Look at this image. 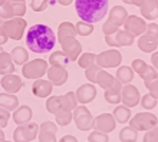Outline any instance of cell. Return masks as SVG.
I'll return each mask as SVG.
<instances>
[{"label":"cell","instance_id":"836d02e7","mask_svg":"<svg viewBox=\"0 0 158 142\" xmlns=\"http://www.w3.org/2000/svg\"><path fill=\"white\" fill-rule=\"evenodd\" d=\"M119 139L122 142H135L138 139L137 129H134L132 126L124 128V129L119 132Z\"/></svg>","mask_w":158,"mask_h":142},{"label":"cell","instance_id":"ee69618b","mask_svg":"<svg viewBox=\"0 0 158 142\" xmlns=\"http://www.w3.org/2000/svg\"><path fill=\"white\" fill-rule=\"evenodd\" d=\"M49 4H50V0H32V10L43 12Z\"/></svg>","mask_w":158,"mask_h":142},{"label":"cell","instance_id":"9a60e30c","mask_svg":"<svg viewBox=\"0 0 158 142\" xmlns=\"http://www.w3.org/2000/svg\"><path fill=\"white\" fill-rule=\"evenodd\" d=\"M68 71L65 66H56V65H52V66L48 69V78L55 86H62L63 83H66L68 80Z\"/></svg>","mask_w":158,"mask_h":142},{"label":"cell","instance_id":"4fadbf2b","mask_svg":"<svg viewBox=\"0 0 158 142\" xmlns=\"http://www.w3.org/2000/svg\"><path fill=\"white\" fill-rule=\"evenodd\" d=\"M115 124H117V119L114 116V113H102L99 116L95 118V124H94V128L101 132H105V134H108V132H112L115 129Z\"/></svg>","mask_w":158,"mask_h":142},{"label":"cell","instance_id":"d6a6232c","mask_svg":"<svg viewBox=\"0 0 158 142\" xmlns=\"http://www.w3.org/2000/svg\"><path fill=\"white\" fill-rule=\"evenodd\" d=\"M134 78V69L129 66H121L117 71V79H119L122 83H129Z\"/></svg>","mask_w":158,"mask_h":142},{"label":"cell","instance_id":"4dcf8cb0","mask_svg":"<svg viewBox=\"0 0 158 142\" xmlns=\"http://www.w3.org/2000/svg\"><path fill=\"white\" fill-rule=\"evenodd\" d=\"M114 116L117 119V122L119 124H125V122L129 121V116H131V111H129L128 106L125 105H119L114 109Z\"/></svg>","mask_w":158,"mask_h":142},{"label":"cell","instance_id":"1f68e13d","mask_svg":"<svg viewBox=\"0 0 158 142\" xmlns=\"http://www.w3.org/2000/svg\"><path fill=\"white\" fill-rule=\"evenodd\" d=\"M115 38H117V42L119 46H131L134 42V34L129 33L128 30H118L117 34H115Z\"/></svg>","mask_w":158,"mask_h":142},{"label":"cell","instance_id":"83f0119b","mask_svg":"<svg viewBox=\"0 0 158 142\" xmlns=\"http://www.w3.org/2000/svg\"><path fill=\"white\" fill-rule=\"evenodd\" d=\"M68 62H71V59L68 58V55L63 50H58L49 56V63L50 65H56V66H66Z\"/></svg>","mask_w":158,"mask_h":142},{"label":"cell","instance_id":"3957f363","mask_svg":"<svg viewBox=\"0 0 158 142\" xmlns=\"http://www.w3.org/2000/svg\"><path fill=\"white\" fill-rule=\"evenodd\" d=\"M75 9L83 22L96 23L108 13V0H76Z\"/></svg>","mask_w":158,"mask_h":142},{"label":"cell","instance_id":"7c38bea8","mask_svg":"<svg viewBox=\"0 0 158 142\" xmlns=\"http://www.w3.org/2000/svg\"><path fill=\"white\" fill-rule=\"evenodd\" d=\"M121 95H122V103L128 108H134L137 106L138 102H139V91H138L134 85L127 83L125 86H122V91H121Z\"/></svg>","mask_w":158,"mask_h":142},{"label":"cell","instance_id":"ffe728a7","mask_svg":"<svg viewBox=\"0 0 158 142\" xmlns=\"http://www.w3.org/2000/svg\"><path fill=\"white\" fill-rule=\"evenodd\" d=\"M52 88H53V83L50 80L36 79V82H33V86H32V92L38 98H48L52 93Z\"/></svg>","mask_w":158,"mask_h":142},{"label":"cell","instance_id":"603a6c76","mask_svg":"<svg viewBox=\"0 0 158 142\" xmlns=\"http://www.w3.org/2000/svg\"><path fill=\"white\" fill-rule=\"evenodd\" d=\"M127 19H128V12H127L122 6H115V7H112V10L108 13V20L115 23V25H118L119 27L124 25Z\"/></svg>","mask_w":158,"mask_h":142},{"label":"cell","instance_id":"484cf974","mask_svg":"<svg viewBox=\"0 0 158 142\" xmlns=\"http://www.w3.org/2000/svg\"><path fill=\"white\" fill-rule=\"evenodd\" d=\"M115 79L117 78H114L112 75H109L108 72H105L101 69L99 73H98V76H96V83L99 85L102 89H109V88H112V85L115 83Z\"/></svg>","mask_w":158,"mask_h":142},{"label":"cell","instance_id":"d590c367","mask_svg":"<svg viewBox=\"0 0 158 142\" xmlns=\"http://www.w3.org/2000/svg\"><path fill=\"white\" fill-rule=\"evenodd\" d=\"M96 63V55L95 53H83L81 55V58L78 59V65L82 69H88L89 66Z\"/></svg>","mask_w":158,"mask_h":142},{"label":"cell","instance_id":"e575fe53","mask_svg":"<svg viewBox=\"0 0 158 142\" xmlns=\"http://www.w3.org/2000/svg\"><path fill=\"white\" fill-rule=\"evenodd\" d=\"M62 103L65 109H73L78 106V99H76V93L75 92H68L66 95H62Z\"/></svg>","mask_w":158,"mask_h":142},{"label":"cell","instance_id":"681fc988","mask_svg":"<svg viewBox=\"0 0 158 142\" xmlns=\"http://www.w3.org/2000/svg\"><path fill=\"white\" fill-rule=\"evenodd\" d=\"M59 141L60 142H76L78 139H76L73 135H65V136H63L62 139H59Z\"/></svg>","mask_w":158,"mask_h":142},{"label":"cell","instance_id":"680465c9","mask_svg":"<svg viewBox=\"0 0 158 142\" xmlns=\"http://www.w3.org/2000/svg\"><path fill=\"white\" fill-rule=\"evenodd\" d=\"M4 2H7V0H2V3H4Z\"/></svg>","mask_w":158,"mask_h":142},{"label":"cell","instance_id":"7dc6e473","mask_svg":"<svg viewBox=\"0 0 158 142\" xmlns=\"http://www.w3.org/2000/svg\"><path fill=\"white\" fill-rule=\"evenodd\" d=\"M148 91H150V93L152 96H155V98H157L158 99V79H155V80H152V82H151L150 83V86H148Z\"/></svg>","mask_w":158,"mask_h":142},{"label":"cell","instance_id":"f907efd6","mask_svg":"<svg viewBox=\"0 0 158 142\" xmlns=\"http://www.w3.org/2000/svg\"><path fill=\"white\" fill-rule=\"evenodd\" d=\"M151 60H152V66H154L155 69L158 71V52L152 53V58H151Z\"/></svg>","mask_w":158,"mask_h":142},{"label":"cell","instance_id":"9f6ffc18","mask_svg":"<svg viewBox=\"0 0 158 142\" xmlns=\"http://www.w3.org/2000/svg\"><path fill=\"white\" fill-rule=\"evenodd\" d=\"M12 2H17V3H25V0H12Z\"/></svg>","mask_w":158,"mask_h":142},{"label":"cell","instance_id":"60d3db41","mask_svg":"<svg viewBox=\"0 0 158 142\" xmlns=\"http://www.w3.org/2000/svg\"><path fill=\"white\" fill-rule=\"evenodd\" d=\"M141 105L144 106V109H154L155 105H157V98L155 96H152L151 93H147L145 96H142L141 99Z\"/></svg>","mask_w":158,"mask_h":142},{"label":"cell","instance_id":"f5cc1de1","mask_svg":"<svg viewBox=\"0 0 158 142\" xmlns=\"http://www.w3.org/2000/svg\"><path fill=\"white\" fill-rule=\"evenodd\" d=\"M144 2H145V0H131V4H135L138 7H141L142 4H144Z\"/></svg>","mask_w":158,"mask_h":142},{"label":"cell","instance_id":"6f0895ef","mask_svg":"<svg viewBox=\"0 0 158 142\" xmlns=\"http://www.w3.org/2000/svg\"><path fill=\"white\" fill-rule=\"evenodd\" d=\"M124 3H127V4H131V0H122Z\"/></svg>","mask_w":158,"mask_h":142},{"label":"cell","instance_id":"e0dca14e","mask_svg":"<svg viewBox=\"0 0 158 142\" xmlns=\"http://www.w3.org/2000/svg\"><path fill=\"white\" fill-rule=\"evenodd\" d=\"M56 132H58V124L46 121L40 125L38 138H39V141H42V142L55 141V139H56Z\"/></svg>","mask_w":158,"mask_h":142},{"label":"cell","instance_id":"d4e9b609","mask_svg":"<svg viewBox=\"0 0 158 142\" xmlns=\"http://www.w3.org/2000/svg\"><path fill=\"white\" fill-rule=\"evenodd\" d=\"M0 103H2V108H6L9 111H16L19 108V99H17L16 95L13 93H7L4 92L0 96Z\"/></svg>","mask_w":158,"mask_h":142},{"label":"cell","instance_id":"db71d44e","mask_svg":"<svg viewBox=\"0 0 158 142\" xmlns=\"http://www.w3.org/2000/svg\"><path fill=\"white\" fill-rule=\"evenodd\" d=\"M59 4H62V6H69V4L73 2V0H56Z\"/></svg>","mask_w":158,"mask_h":142},{"label":"cell","instance_id":"7bdbcfd3","mask_svg":"<svg viewBox=\"0 0 158 142\" xmlns=\"http://www.w3.org/2000/svg\"><path fill=\"white\" fill-rule=\"evenodd\" d=\"M118 30H119V26L115 25V23H112V22H109V20H106L104 23V26H102V32H104L105 36H106V34L117 33Z\"/></svg>","mask_w":158,"mask_h":142},{"label":"cell","instance_id":"11a10c76","mask_svg":"<svg viewBox=\"0 0 158 142\" xmlns=\"http://www.w3.org/2000/svg\"><path fill=\"white\" fill-rule=\"evenodd\" d=\"M0 141H4V132H3V128H2V132H0Z\"/></svg>","mask_w":158,"mask_h":142},{"label":"cell","instance_id":"bcb514c9","mask_svg":"<svg viewBox=\"0 0 158 142\" xmlns=\"http://www.w3.org/2000/svg\"><path fill=\"white\" fill-rule=\"evenodd\" d=\"M0 116H2L0 126H2V128H6V125H7V122H9V116H10V111L6 109V108H2V111H0Z\"/></svg>","mask_w":158,"mask_h":142},{"label":"cell","instance_id":"9c48e42d","mask_svg":"<svg viewBox=\"0 0 158 142\" xmlns=\"http://www.w3.org/2000/svg\"><path fill=\"white\" fill-rule=\"evenodd\" d=\"M39 129H40V126L38 124H35V122H29L26 125H19V128H16L15 134H13V141H35L36 136L39 135Z\"/></svg>","mask_w":158,"mask_h":142},{"label":"cell","instance_id":"f35d334b","mask_svg":"<svg viewBox=\"0 0 158 142\" xmlns=\"http://www.w3.org/2000/svg\"><path fill=\"white\" fill-rule=\"evenodd\" d=\"M102 69V67L99 66V65H92V66H89L85 71V76H86V79L89 80V82H96V76H98V73H99V71Z\"/></svg>","mask_w":158,"mask_h":142},{"label":"cell","instance_id":"f546056e","mask_svg":"<svg viewBox=\"0 0 158 142\" xmlns=\"http://www.w3.org/2000/svg\"><path fill=\"white\" fill-rule=\"evenodd\" d=\"M55 118H56V124L59 126H66L73 119V111H71V109H62V111H59L55 115Z\"/></svg>","mask_w":158,"mask_h":142},{"label":"cell","instance_id":"44dd1931","mask_svg":"<svg viewBox=\"0 0 158 142\" xmlns=\"http://www.w3.org/2000/svg\"><path fill=\"white\" fill-rule=\"evenodd\" d=\"M32 116H33L32 109L27 105H22L20 108H17L13 113V121H15L16 125H26V124L30 122Z\"/></svg>","mask_w":158,"mask_h":142},{"label":"cell","instance_id":"d6986e66","mask_svg":"<svg viewBox=\"0 0 158 142\" xmlns=\"http://www.w3.org/2000/svg\"><path fill=\"white\" fill-rule=\"evenodd\" d=\"M122 82L119 79H115V83L112 85V88H109L105 91V100L111 105H118L119 102H122V95H121V91H122Z\"/></svg>","mask_w":158,"mask_h":142},{"label":"cell","instance_id":"2e32d148","mask_svg":"<svg viewBox=\"0 0 158 142\" xmlns=\"http://www.w3.org/2000/svg\"><path fill=\"white\" fill-rule=\"evenodd\" d=\"M23 88V82L19 76L13 75H3L2 76V89L7 93H16Z\"/></svg>","mask_w":158,"mask_h":142},{"label":"cell","instance_id":"8992f818","mask_svg":"<svg viewBox=\"0 0 158 142\" xmlns=\"http://www.w3.org/2000/svg\"><path fill=\"white\" fill-rule=\"evenodd\" d=\"M26 20L22 17H13L9 20H3L2 22V27L6 30V33L10 39L13 40H20L23 38V33L26 30Z\"/></svg>","mask_w":158,"mask_h":142},{"label":"cell","instance_id":"f1b7e54d","mask_svg":"<svg viewBox=\"0 0 158 142\" xmlns=\"http://www.w3.org/2000/svg\"><path fill=\"white\" fill-rule=\"evenodd\" d=\"M10 55H12V58H13V60H15L16 65H25V63H27L29 53H27V50H26L25 47L16 46L12 50V53Z\"/></svg>","mask_w":158,"mask_h":142},{"label":"cell","instance_id":"30bf717a","mask_svg":"<svg viewBox=\"0 0 158 142\" xmlns=\"http://www.w3.org/2000/svg\"><path fill=\"white\" fill-rule=\"evenodd\" d=\"M121 60H122V56L115 49L105 50L96 55V65H99L101 67H117L119 66Z\"/></svg>","mask_w":158,"mask_h":142},{"label":"cell","instance_id":"ac0fdd59","mask_svg":"<svg viewBox=\"0 0 158 142\" xmlns=\"http://www.w3.org/2000/svg\"><path fill=\"white\" fill-rule=\"evenodd\" d=\"M76 99H78L79 103H89L92 100L95 99L96 96V89L92 83H85L82 86H79L78 91H76Z\"/></svg>","mask_w":158,"mask_h":142},{"label":"cell","instance_id":"52a82bcc","mask_svg":"<svg viewBox=\"0 0 158 142\" xmlns=\"http://www.w3.org/2000/svg\"><path fill=\"white\" fill-rule=\"evenodd\" d=\"M73 121H75L76 128L81 131H89L91 128H94V124H95L94 116L88 111L86 106H83V105L76 106L73 109Z\"/></svg>","mask_w":158,"mask_h":142},{"label":"cell","instance_id":"ab89813d","mask_svg":"<svg viewBox=\"0 0 158 142\" xmlns=\"http://www.w3.org/2000/svg\"><path fill=\"white\" fill-rule=\"evenodd\" d=\"M135 71V73H138L139 76H142L145 73V71L148 69V65H147L142 59H134L132 60V66H131Z\"/></svg>","mask_w":158,"mask_h":142},{"label":"cell","instance_id":"5b68a950","mask_svg":"<svg viewBox=\"0 0 158 142\" xmlns=\"http://www.w3.org/2000/svg\"><path fill=\"white\" fill-rule=\"evenodd\" d=\"M48 62L43 59H33L23 65L22 73L27 79H40L42 76L48 73Z\"/></svg>","mask_w":158,"mask_h":142},{"label":"cell","instance_id":"7402d4cb","mask_svg":"<svg viewBox=\"0 0 158 142\" xmlns=\"http://www.w3.org/2000/svg\"><path fill=\"white\" fill-rule=\"evenodd\" d=\"M139 9L142 16L148 20H154L158 17V0H145Z\"/></svg>","mask_w":158,"mask_h":142},{"label":"cell","instance_id":"c3c4849f","mask_svg":"<svg viewBox=\"0 0 158 142\" xmlns=\"http://www.w3.org/2000/svg\"><path fill=\"white\" fill-rule=\"evenodd\" d=\"M105 42L111 47H119V45H118V42H117V38H115L114 34H106V36H105Z\"/></svg>","mask_w":158,"mask_h":142},{"label":"cell","instance_id":"ba28073f","mask_svg":"<svg viewBox=\"0 0 158 142\" xmlns=\"http://www.w3.org/2000/svg\"><path fill=\"white\" fill-rule=\"evenodd\" d=\"M157 124H158L157 116L148 112L137 113L129 121V126H132L134 129H137V131H150L152 128H155Z\"/></svg>","mask_w":158,"mask_h":142},{"label":"cell","instance_id":"f6af8a7d","mask_svg":"<svg viewBox=\"0 0 158 142\" xmlns=\"http://www.w3.org/2000/svg\"><path fill=\"white\" fill-rule=\"evenodd\" d=\"M144 141H158V126L152 128V129L147 131L145 136H144Z\"/></svg>","mask_w":158,"mask_h":142},{"label":"cell","instance_id":"6da1fadb","mask_svg":"<svg viewBox=\"0 0 158 142\" xmlns=\"http://www.w3.org/2000/svg\"><path fill=\"white\" fill-rule=\"evenodd\" d=\"M55 32L46 25H35L26 33V46L35 53H48L55 47Z\"/></svg>","mask_w":158,"mask_h":142},{"label":"cell","instance_id":"277c9868","mask_svg":"<svg viewBox=\"0 0 158 142\" xmlns=\"http://www.w3.org/2000/svg\"><path fill=\"white\" fill-rule=\"evenodd\" d=\"M158 46V25L151 23L147 26V32L139 36L138 39V47L145 52V53H151L154 52Z\"/></svg>","mask_w":158,"mask_h":142},{"label":"cell","instance_id":"4316f807","mask_svg":"<svg viewBox=\"0 0 158 142\" xmlns=\"http://www.w3.org/2000/svg\"><path fill=\"white\" fill-rule=\"evenodd\" d=\"M46 109H48V112L53 113V115H56L59 111L65 109L62 103V96H50V98H48V100H46Z\"/></svg>","mask_w":158,"mask_h":142},{"label":"cell","instance_id":"cb8c5ba5","mask_svg":"<svg viewBox=\"0 0 158 142\" xmlns=\"http://www.w3.org/2000/svg\"><path fill=\"white\" fill-rule=\"evenodd\" d=\"M0 69H2V75H10L15 72V60H13L12 55L2 50L0 53Z\"/></svg>","mask_w":158,"mask_h":142},{"label":"cell","instance_id":"5bb4252c","mask_svg":"<svg viewBox=\"0 0 158 142\" xmlns=\"http://www.w3.org/2000/svg\"><path fill=\"white\" fill-rule=\"evenodd\" d=\"M147 26L145 22L142 20L141 17L138 16H128V19L124 23V29L128 30L129 33H132L134 36H141L147 32Z\"/></svg>","mask_w":158,"mask_h":142},{"label":"cell","instance_id":"b9f144b4","mask_svg":"<svg viewBox=\"0 0 158 142\" xmlns=\"http://www.w3.org/2000/svg\"><path fill=\"white\" fill-rule=\"evenodd\" d=\"M88 141L89 142H106V141H109V138H108V135L105 134V132H101V131L96 129L95 132L89 134Z\"/></svg>","mask_w":158,"mask_h":142},{"label":"cell","instance_id":"816d5d0a","mask_svg":"<svg viewBox=\"0 0 158 142\" xmlns=\"http://www.w3.org/2000/svg\"><path fill=\"white\" fill-rule=\"evenodd\" d=\"M7 38H9V36H7V33H6V30L2 27V45H4V43H6Z\"/></svg>","mask_w":158,"mask_h":142},{"label":"cell","instance_id":"8fae6325","mask_svg":"<svg viewBox=\"0 0 158 142\" xmlns=\"http://www.w3.org/2000/svg\"><path fill=\"white\" fill-rule=\"evenodd\" d=\"M26 13V4L17 3V2H4L2 3V19L9 20L13 17H22Z\"/></svg>","mask_w":158,"mask_h":142},{"label":"cell","instance_id":"7a4b0ae2","mask_svg":"<svg viewBox=\"0 0 158 142\" xmlns=\"http://www.w3.org/2000/svg\"><path fill=\"white\" fill-rule=\"evenodd\" d=\"M76 26L71 22H63L59 25L58 29V42L60 43L62 50L68 55V58L72 60H78V56L82 52V45L76 40Z\"/></svg>","mask_w":158,"mask_h":142},{"label":"cell","instance_id":"74e56055","mask_svg":"<svg viewBox=\"0 0 158 142\" xmlns=\"http://www.w3.org/2000/svg\"><path fill=\"white\" fill-rule=\"evenodd\" d=\"M142 80H144V83H145V86L148 88L150 86V83L152 82V80L158 79V71L155 69L154 66H148V69L145 71V73L141 76Z\"/></svg>","mask_w":158,"mask_h":142},{"label":"cell","instance_id":"8d00e7d4","mask_svg":"<svg viewBox=\"0 0 158 142\" xmlns=\"http://www.w3.org/2000/svg\"><path fill=\"white\" fill-rule=\"evenodd\" d=\"M76 32H78L79 36H89V34L94 32V25L92 23H88V22H78L76 23Z\"/></svg>","mask_w":158,"mask_h":142}]
</instances>
